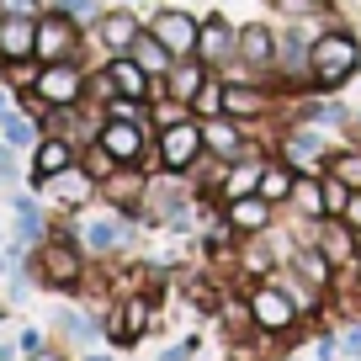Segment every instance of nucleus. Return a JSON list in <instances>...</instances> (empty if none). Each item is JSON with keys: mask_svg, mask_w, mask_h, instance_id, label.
<instances>
[{"mask_svg": "<svg viewBox=\"0 0 361 361\" xmlns=\"http://www.w3.org/2000/svg\"><path fill=\"white\" fill-rule=\"evenodd\" d=\"M356 75H361V48H356V37L329 32V37H319V43H314V85L335 90V85H345V80H356Z\"/></svg>", "mask_w": 361, "mask_h": 361, "instance_id": "1", "label": "nucleus"}, {"mask_svg": "<svg viewBox=\"0 0 361 361\" xmlns=\"http://www.w3.org/2000/svg\"><path fill=\"white\" fill-rule=\"evenodd\" d=\"M80 69L75 64H64V59H54L48 69H37V102H48V106H69V102H80Z\"/></svg>", "mask_w": 361, "mask_h": 361, "instance_id": "2", "label": "nucleus"}, {"mask_svg": "<svg viewBox=\"0 0 361 361\" xmlns=\"http://www.w3.org/2000/svg\"><path fill=\"white\" fill-rule=\"evenodd\" d=\"M250 314H255L260 329H287L298 319V303L287 298V287H255V298H250Z\"/></svg>", "mask_w": 361, "mask_h": 361, "instance_id": "3", "label": "nucleus"}, {"mask_svg": "<svg viewBox=\"0 0 361 361\" xmlns=\"http://www.w3.org/2000/svg\"><path fill=\"white\" fill-rule=\"evenodd\" d=\"M207 138H202V128H192V123H170L165 128V144H159V159H165L170 170H186L197 159V149H202Z\"/></svg>", "mask_w": 361, "mask_h": 361, "instance_id": "4", "label": "nucleus"}, {"mask_svg": "<svg viewBox=\"0 0 361 361\" xmlns=\"http://www.w3.org/2000/svg\"><path fill=\"white\" fill-rule=\"evenodd\" d=\"M75 48V16H37V59H69Z\"/></svg>", "mask_w": 361, "mask_h": 361, "instance_id": "5", "label": "nucleus"}, {"mask_svg": "<svg viewBox=\"0 0 361 361\" xmlns=\"http://www.w3.org/2000/svg\"><path fill=\"white\" fill-rule=\"evenodd\" d=\"M102 144L117 154V165H133V159L144 154V128H138L133 117H106V128H102Z\"/></svg>", "mask_w": 361, "mask_h": 361, "instance_id": "6", "label": "nucleus"}, {"mask_svg": "<svg viewBox=\"0 0 361 361\" xmlns=\"http://www.w3.org/2000/svg\"><path fill=\"white\" fill-rule=\"evenodd\" d=\"M282 154H287V165H293L298 176H314V170L324 165V154H329V149H324V138H319L314 128H298V133L282 144Z\"/></svg>", "mask_w": 361, "mask_h": 361, "instance_id": "7", "label": "nucleus"}, {"mask_svg": "<svg viewBox=\"0 0 361 361\" xmlns=\"http://www.w3.org/2000/svg\"><path fill=\"white\" fill-rule=\"evenodd\" d=\"M154 37H159L176 59H186V54L197 48V27H192V16H186V11H159V16H154Z\"/></svg>", "mask_w": 361, "mask_h": 361, "instance_id": "8", "label": "nucleus"}, {"mask_svg": "<svg viewBox=\"0 0 361 361\" xmlns=\"http://www.w3.org/2000/svg\"><path fill=\"white\" fill-rule=\"evenodd\" d=\"M276 69H282L287 80H314V43H308L303 32H293V37H282L276 43Z\"/></svg>", "mask_w": 361, "mask_h": 361, "instance_id": "9", "label": "nucleus"}, {"mask_svg": "<svg viewBox=\"0 0 361 361\" xmlns=\"http://www.w3.org/2000/svg\"><path fill=\"white\" fill-rule=\"evenodd\" d=\"M0 54L6 59L37 54V16H0Z\"/></svg>", "mask_w": 361, "mask_h": 361, "instance_id": "10", "label": "nucleus"}, {"mask_svg": "<svg viewBox=\"0 0 361 361\" xmlns=\"http://www.w3.org/2000/svg\"><path fill=\"white\" fill-rule=\"evenodd\" d=\"M197 54H202L207 64H228V59L239 54V32H234L228 22H218V16H213V22L197 32Z\"/></svg>", "mask_w": 361, "mask_h": 361, "instance_id": "11", "label": "nucleus"}, {"mask_svg": "<svg viewBox=\"0 0 361 361\" xmlns=\"http://www.w3.org/2000/svg\"><path fill=\"white\" fill-rule=\"evenodd\" d=\"M85 239L90 250H117V245H128V218H117V213H96V218H85Z\"/></svg>", "mask_w": 361, "mask_h": 361, "instance_id": "12", "label": "nucleus"}, {"mask_svg": "<svg viewBox=\"0 0 361 361\" xmlns=\"http://www.w3.org/2000/svg\"><path fill=\"white\" fill-rule=\"evenodd\" d=\"M228 224L245 228V234H266L271 228V202L266 197H234V202H228Z\"/></svg>", "mask_w": 361, "mask_h": 361, "instance_id": "13", "label": "nucleus"}, {"mask_svg": "<svg viewBox=\"0 0 361 361\" xmlns=\"http://www.w3.org/2000/svg\"><path fill=\"white\" fill-rule=\"evenodd\" d=\"M90 192H96V180H90L85 170H59V176H48V197H54V202H64V207L90 202Z\"/></svg>", "mask_w": 361, "mask_h": 361, "instance_id": "14", "label": "nucleus"}, {"mask_svg": "<svg viewBox=\"0 0 361 361\" xmlns=\"http://www.w3.org/2000/svg\"><path fill=\"white\" fill-rule=\"evenodd\" d=\"M319 250L329 255V266H356V234H350L345 224H324Z\"/></svg>", "mask_w": 361, "mask_h": 361, "instance_id": "15", "label": "nucleus"}, {"mask_svg": "<svg viewBox=\"0 0 361 361\" xmlns=\"http://www.w3.org/2000/svg\"><path fill=\"white\" fill-rule=\"evenodd\" d=\"M202 138H207V149H213V154H224V159H239V154H245L239 128L224 123V117H207V123H202Z\"/></svg>", "mask_w": 361, "mask_h": 361, "instance_id": "16", "label": "nucleus"}, {"mask_svg": "<svg viewBox=\"0 0 361 361\" xmlns=\"http://www.w3.org/2000/svg\"><path fill=\"white\" fill-rule=\"evenodd\" d=\"M239 59H245L250 69L276 64V43H271V32H266V27H250V32H239Z\"/></svg>", "mask_w": 361, "mask_h": 361, "instance_id": "17", "label": "nucleus"}, {"mask_svg": "<svg viewBox=\"0 0 361 361\" xmlns=\"http://www.w3.org/2000/svg\"><path fill=\"white\" fill-rule=\"evenodd\" d=\"M128 54H133V59H138V64H144V69H149V75H165V69H170V64H176V54H170V48H165V43H159V37H154V32H138V37H133V48H128Z\"/></svg>", "mask_w": 361, "mask_h": 361, "instance_id": "18", "label": "nucleus"}, {"mask_svg": "<svg viewBox=\"0 0 361 361\" xmlns=\"http://www.w3.org/2000/svg\"><path fill=\"white\" fill-rule=\"evenodd\" d=\"M43 271H48V282H75V276H80L75 245H48L43 250Z\"/></svg>", "mask_w": 361, "mask_h": 361, "instance_id": "19", "label": "nucleus"}, {"mask_svg": "<svg viewBox=\"0 0 361 361\" xmlns=\"http://www.w3.org/2000/svg\"><path fill=\"white\" fill-rule=\"evenodd\" d=\"M144 329H149V303H144V298H133V303L117 308V319H112V335L117 340H138Z\"/></svg>", "mask_w": 361, "mask_h": 361, "instance_id": "20", "label": "nucleus"}, {"mask_svg": "<svg viewBox=\"0 0 361 361\" xmlns=\"http://www.w3.org/2000/svg\"><path fill=\"white\" fill-rule=\"evenodd\" d=\"M32 170H37V180H48V176H59V170H69V144H64V138H43V144H37Z\"/></svg>", "mask_w": 361, "mask_h": 361, "instance_id": "21", "label": "nucleus"}, {"mask_svg": "<svg viewBox=\"0 0 361 361\" xmlns=\"http://www.w3.org/2000/svg\"><path fill=\"white\" fill-rule=\"evenodd\" d=\"M144 75H149V69L138 64L133 54H128V59H112V85H117V90H128L133 102L144 96Z\"/></svg>", "mask_w": 361, "mask_h": 361, "instance_id": "22", "label": "nucleus"}, {"mask_svg": "<svg viewBox=\"0 0 361 361\" xmlns=\"http://www.w3.org/2000/svg\"><path fill=\"white\" fill-rule=\"evenodd\" d=\"M319 186H324V213H329V218H345L350 202H356V186H345L335 170H329V180H319Z\"/></svg>", "mask_w": 361, "mask_h": 361, "instance_id": "23", "label": "nucleus"}, {"mask_svg": "<svg viewBox=\"0 0 361 361\" xmlns=\"http://www.w3.org/2000/svg\"><path fill=\"white\" fill-rule=\"evenodd\" d=\"M282 287H287V298L298 303V314H308V308L319 303V293H314L319 282H308V276H303L298 266H287V271H282Z\"/></svg>", "mask_w": 361, "mask_h": 361, "instance_id": "24", "label": "nucleus"}, {"mask_svg": "<svg viewBox=\"0 0 361 361\" xmlns=\"http://www.w3.org/2000/svg\"><path fill=\"white\" fill-rule=\"evenodd\" d=\"M102 32H106V43H112L117 54H128V48H133V37H138V22L123 11V16H106V22H102Z\"/></svg>", "mask_w": 361, "mask_h": 361, "instance_id": "25", "label": "nucleus"}, {"mask_svg": "<svg viewBox=\"0 0 361 361\" xmlns=\"http://www.w3.org/2000/svg\"><path fill=\"white\" fill-rule=\"evenodd\" d=\"M224 90H228V85H218V80H202V90L192 96V112H202V117H224Z\"/></svg>", "mask_w": 361, "mask_h": 361, "instance_id": "26", "label": "nucleus"}, {"mask_svg": "<svg viewBox=\"0 0 361 361\" xmlns=\"http://www.w3.org/2000/svg\"><path fill=\"white\" fill-rule=\"evenodd\" d=\"M298 186H293V176L287 170H260V197L266 202H282V197H293Z\"/></svg>", "mask_w": 361, "mask_h": 361, "instance_id": "27", "label": "nucleus"}, {"mask_svg": "<svg viewBox=\"0 0 361 361\" xmlns=\"http://www.w3.org/2000/svg\"><path fill=\"white\" fill-rule=\"evenodd\" d=\"M255 106H260V90H250V85H228V90H224V112L250 117Z\"/></svg>", "mask_w": 361, "mask_h": 361, "instance_id": "28", "label": "nucleus"}, {"mask_svg": "<svg viewBox=\"0 0 361 361\" xmlns=\"http://www.w3.org/2000/svg\"><path fill=\"white\" fill-rule=\"evenodd\" d=\"M11 207H16V234H22V239H37V228H43L37 202H32V197H11Z\"/></svg>", "mask_w": 361, "mask_h": 361, "instance_id": "29", "label": "nucleus"}, {"mask_svg": "<svg viewBox=\"0 0 361 361\" xmlns=\"http://www.w3.org/2000/svg\"><path fill=\"white\" fill-rule=\"evenodd\" d=\"M170 90H176L180 102H192L197 90H202V64H180L176 75H170Z\"/></svg>", "mask_w": 361, "mask_h": 361, "instance_id": "30", "label": "nucleus"}, {"mask_svg": "<svg viewBox=\"0 0 361 361\" xmlns=\"http://www.w3.org/2000/svg\"><path fill=\"white\" fill-rule=\"evenodd\" d=\"M250 192H260V170H255V165H239L234 176H228L224 197H228V202H234V197H250Z\"/></svg>", "mask_w": 361, "mask_h": 361, "instance_id": "31", "label": "nucleus"}, {"mask_svg": "<svg viewBox=\"0 0 361 361\" xmlns=\"http://www.w3.org/2000/svg\"><path fill=\"white\" fill-rule=\"evenodd\" d=\"M329 170H335L345 186H356V192H361V149H345V154H335V165H329Z\"/></svg>", "mask_w": 361, "mask_h": 361, "instance_id": "32", "label": "nucleus"}, {"mask_svg": "<svg viewBox=\"0 0 361 361\" xmlns=\"http://www.w3.org/2000/svg\"><path fill=\"white\" fill-rule=\"evenodd\" d=\"M293 197L303 202V213H314V218L324 213V186H319V180H298V192H293Z\"/></svg>", "mask_w": 361, "mask_h": 361, "instance_id": "33", "label": "nucleus"}, {"mask_svg": "<svg viewBox=\"0 0 361 361\" xmlns=\"http://www.w3.org/2000/svg\"><path fill=\"white\" fill-rule=\"evenodd\" d=\"M0 128H6V144H32V123H22V117H0Z\"/></svg>", "mask_w": 361, "mask_h": 361, "instance_id": "34", "label": "nucleus"}, {"mask_svg": "<svg viewBox=\"0 0 361 361\" xmlns=\"http://www.w3.org/2000/svg\"><path fill=\"white\" fill-rule=\"evenodd\" d=\"M59 11L75 16V22H90V16H96V0H59Z\"/></svg>", "mask_w": 361, "mask_h": 361, "instance_id": "35", "label": "nucleus"}, {"mask_svg": "<svg viewBox=\"0 0 361 361\" xmlns=\"http://www.w3.org/2000/svg\"><path fill=\"white\" fill-rule=\"evenodd\" d=\"M0 16H37V0H0Z\"/></svg>", "mask_w": 361, "mask_h": 361, "instance_id": "36", "label": "nucleus"}, {"mask_svg": "<svg viewBox=\"0 0 361 361\" xmlns=\"http://www.w3.org/2000/svg\"><path fill=\"white\" fill-rule=\"evenodd\" d=\"M64 329H69L75 340H90V335H96V324H90V319H75V314L64 319Z\"/></svg>", "mask_w": 361, "mask_h": 361, "instance_id": "37", "label": "nucleus"}, {"mask_svg": "<svg viewBox=\"0 0 361 361\" xmlns=\"http://www.w3.org/2000/svg\"><path fill=\"white\" fill-rule=\"evenodd\" d=\"M276 6H282V11H293V16H308V11H314V0H276Z\"/></svg>", "mask_w": 361, "mask_h": 361, "instance_id": "38", "label": "nucleus"}, {"mask_svg": "<svg viewBox=\"0 0 361 361\" xmlns=\"http://www.w3.org/2000/svg\"><path fill=\"white\" fill-rule=\"evenodd\" d=\"M345 218H350V224L361 228V197H356V202H350V213H345Z\"/></svg>", "mask_w": 361, "mask_h": 361, "instance_id": "39", "label": "nucleus"}, {"mask_svg": "<svg viewBox=\"0 0 361 361\" xmlns=\"http://www.w3.org/2000/svg\"><path fill=\"white\" fill-rule=\"evenodd\" d=\"M32 361H59V356H43V350H37V356H32Z\"/></svg>", "mask_w": 361, "mask_h": 361, "instance_id": "40", "label": "nucleus"}, {"mask_svg": "<svg viewBox=\"0 0 361 361\" xmlns=\"http://www.w3.org/2000/svg\"><path fill=\"white\" fill-rule=\"evenodd\" d=\"M0 117H6V90H0Z\"/></svg>", "mask_w": 361, "mask_h": 361, "instance_id": "41", "label": "nucleus"}, {"mask_svg": "<svg viewBox=\"0 0 361 361\" xmlns=\"http://www.w3.org/2000/svg\"><path fill=\"white\" fill-rule=\"evenodd\" d=\"M356 276H361V255H356Z\"/></svg>", "mask_w": 361, "mask_h": 361, "instance_id": "42", "label": "nucleus"}, {"mask_svg": "<svg viewBox=\"0 0 361 361\" xmlns=\"http://www.w3.org/2000/svg\"><path fill=\"white\" fill-rule=\"evenodd\" d=\"M0 271H6V255H0Z\"/></svg>", "mask_w": 361, "mask_h": 361, "instance_id": "43", "label": "nucleus"}]
</instances>
